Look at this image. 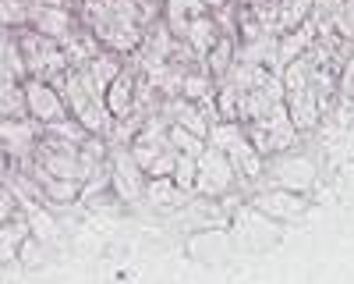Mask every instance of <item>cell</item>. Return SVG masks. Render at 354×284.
I'll list each match as a JSON object with an SVG mask.
<instances>
[{
    "instance_id": "7a4b0ae2",
    "label": "cell",
    "mask_w": 354,
    "mask_h": 284,
    "mask_svg": "<svg viewBox=\"0 0 354 284\" xmlns=\"http://www.w3.org/2000/svg\"><path fill=\"white\" fill-rule=\"evenodd\" d=\"M322 178H326V167H322L319 150H287L277 157H266V170H262V181L259 185H277V188H290V192H305L312 195Z\"/></svg>"
},
{
    "instance_id": "ac0fdd59",
    "label": "cell",
    "mask_w": 354,
    "mask_h": 284,
    "mask_svg": "<svg viewBox=\"0 0 354 284\" xmlns=\"http://www.w3.org/2000/svg\"><path fill=\"white\" fill-rule=\"evenodd\" d=\"M315 4L312 0H280L277 4V33H290V28H298L312 18Z\"/></svg>"
},
{
    "instance_id": "9c48e42d",
    "label": "cell",
    "mask_w": 354,
    "mask_h": 284,
    "mask_svg": "<svg viewBox=\"0 0 354 284\" xmlns=\"http://www.w3.org/2000/svg\"><path fill=\"white\" fill-rule=\"evenodd\" d=\"M25 93H28V110L32 118L43 125H53L61 118H71V107L64 100V89L50 78H25Z\"/></svg>"
},
{
    "instance_id": "52a82bcc",
    "label": "cell",
    "mask_w": 354,
    "mask_h": 284,
    "mask_svg": "<svg viewBox=\"0 0 354 284\" xmlns=\"http://www.w3.org/2000/svg\"><path fill=\"white\" fill-rule=\"evenodd\" d=\"M110 178H113V192L135 210L142 203V195H145V181H149V175H145V167L135 160L131 146L110 150Z\"/></svg>"
},
{
    "instance_id": "8fae6325",
    "label": "cell",
    "mask_w": 354,
    "mask_h": 284,
    "mask_svg": "<svg viewBox=\"0 0 354 284\" xmlns=\"http://www.w3.org/2000/svg\"><path fill=\"white\" fill-rule=\"evenodd\" d=\"M283 107H287V114L294 118V125L305 132V139L322 125V118H326V110H322L319 96L312 93V85H301V89H287Z\"/></svg>"
},
{
    "instance_id": "ffe728a7",
    "label": "cell",
    "mask_w": 354,
    "mask_h": 284,
    "mask_svg": "<svg viewBox=\"0 0 354 284\" xmlns=\"http://www.w3.org/2000/svg\"><path fill=\"white\" fill-rule=\"evenodd\" d=\"M170 146H174L177 153L202 157V153H205V146H209V139L198 135V132H192V128H185V125H174V121H170Z\"/></svg>"
},
{
    "instance_id": "2e32d148",
    "label": "cell",
    "mask_w": 354,
    "mask_h": 284,
    "mask_svg": "<svg viewBox=\"0 0 354 284\" xmlns=\"http://www.w3.org/2000/svg\"><path fill=\"white\" fill-rule=\"evenodd\" d=\"M124 64H128V61H124V53H113V50H103V53H96L93 61L85 64V71L93 75V82H96L100 89L106 93V89H110V82H113L117 75L124 71Z\"/></svg>"
},
{
    "instance_id": "277c9868",
    "label": "cell",
    "mask_w": 354,
    "mask_h": 284,
    "mask_svg": "<svg viewBox=\"0 0 354 284\" xmlns=\"http://www.w3.org/2000/svg\"><path fill=\"white\" fill-rule=\"evenodd\" d=\"M15 33H18V43H21L25 61H28V78H50L53 82L64 71H71L61 43H57L53 36L39 33V28H32V25H21V28H15Z\"/></svg>"
},
{
    "instance_id": "7c38bea8",
    "label": "cell",
    "mask_w": 354,
    "mask_h": 284,
    "mask_svg": "<svg viewBox=\"0 0 354 284\" xmlns=\"http://www.w3.org/2000/svg\"><path fill=\"white\" fill-rule=\"evenodd\" d=\"M61 50H64V57H68V64H71V68H85V64L93 61L96 53H103L106 46L100 43V36L93 33V28L82 21L68 39H61Z\"/></svg>"
},
{
    "instance_id": "5b68a950",
    "label": "cell",
    "mask_w": 354,
    "mask_h": 284,
    "mask_svg": "<svg viewBox=\"0 0 354 284\" xmlns=\"http://www.w3.org/2000/svg\"><path fill=\"white\" fill-rule=\"evenodd\" d=\"M248 203L255 210H262L266 217H273L277 224H298L308 217L312 210V195L305 192H290V188H277V185H259L252 195H248Z\"/></svg>"
},
{
    "instance_id": "4fadbf2b",
    "label": "cell",
    "mask_w": 354,
    "mask_h": 284,
    "mask_svg": "<svg viewBox=\"0 0 354 284\" xmlns=\"http://www.w3.org/2000/svg\"><path fill=\"white\" fill-rule=\"evenodd\" d=\"M315 36H319V21L315 18H308L298 28H290V33H280V64L287 68L290 61H298L301 53H308V46L315 43Z\"/></svg>"
},
{
    "instance_id": "6da1fadb",
    "label": "cell",
    "mask_w": 354,
    "mask_h": 284,
    "mask_svg": "<svg viewBox=\"0 0 354 284\" xmlns=\"http://www.w3.org/2000/svg\"><path fill=\"white\" fill-rule=\"evenodd\" d=\"M57 85L64 89V100L71 107V114L96 135H106L113 128V110L106 107V93L100 89V85L93 82V75H88L85 68H71L64 71L61 78H53Z\"/></svg>"
},
{
    "instance_id": "7402d4cb",
    "label": "cell",
    "mask_w": 354,
    "mask_h": 284,
    "mask_svg": "<svg viewBox=\"0 0 354 284\" xmlns=\"http://www.w3.org/2000/svg\"><path fill=\"white\" fill-rule=\"evenodd\" d=\"M312 4H315V15H330V18H333V15L347 4V0H312Z\"/></svg>"
},
{
    "instance_id": "9a60e30c",
    "label": "cell",
    "mask_w": 354,
    "mask_h": 284,
    "mask_svg": "<svg viewBox=\"0 0 354 284\" xmlns=\"http://www.w3.org/2000/svg\"><path fill=\"white\" fill-rule=\"evenodd\" d=\"M8 118H32V110H28L25 82L0 78V121H8Z\"/></svg>"
},
{
    "instance_id": "e0dca14e",
    "label": "cell",
    "mask_w": 354,
    "mask_h": 284,
    "mask_svg": "<svg viewBox=\"0 0 354 284\" xmlns=\"http://www.w3.org/2000/svg\"><path fill=\"white\" fill-rule=\"evenodd\" d=\"M4 78L8 82H25L28 78V61H25V50L18 43L15 28H4Z\"/></svg>"
},
{
    "instance_id": "5bb4252c",
    "label": "cell",
    "mask_w": 354,
    "mask_h": 284,
    "mask_svg": "<svg viewBox=\"0 0 354 284\" xmlns=\"http://www.w3.org/2000/svg\"><path fill=\"white\" fill-rule=\"evenodd\" d=\"M220 25H216V18H213V11L209 15H198V18H192L188 21V28H185V36L181 39H188L198 53H202V61H205V53H209L216 43H220Z\"/></svg>"
},
{
    "instance_id": "ba28073f",
    "label": "cell",
    "mask_w": 354,
    "mask_h": 284,
    "mask_svg": "<svg viewBox=\"0 0 354 284\" xmlns=\"http://www.w3.org/2000/svg\"><path fill=\"white\" fill-rule=\"evenodd\" d=\"M43 132H46V125L36 121V118H8V121H0V142H4V157H11L15 163L32 160Z\"/></svg>"
},
{
    "instance_id": "30bf717a",
    "label": "cell",
    "mask_w": 354,
    "mask_h": 284,
    "mask_svg": "<svg viewBox=\"0 0 354 284\" xmlns=\"http://www.w3.org/2000/svg\"><path fill=\"white\" fill-rule=\"evenodd\" d=\"M192 195L195 192H185L170 175H163V178H149V181H145V195H142L138 206H145V210L156 213V217H174Z\"/></svg>"
},
{
    "instance_id": "8992f818",
    "label": "cell",
    "mask_w": 354,
    "mask_h": 284,
    "mask_svg": "<svg viewBox=\"0 0 354 284\" xmlns=\"http://www.w3.org/2000/svg\"><path fill=\"white\" fill-rule=\"evenodd\" d=\"M238 188V170H234L230 157L216 146H205V153L198 157V178H195V195H209V199H223Z\"/></svg>"
},
{
    "instance_id": "3957f363",
    "label": "cell",
    "mask_w": 354,
    "mask_h": 284,
    "mask_svg": "<svg viewBox=\"0 0 354 284\" xmlns=\"http://www.w3.org/2000/svg\"><path fill=\"white\" fill-rule=\"evenodd\" d=\"M245 135H248V142L262 157H277V153H287V150H298L305 142V132L294 125V118L287 114L283 103H277L266 118L245 121Z\"/></svg>"
},
{
    "instance_id": "44dd1931",
    "label": "cell",
    "mask_w": 354,
    "mask_h": 284,
    "mask_svg": "<svg viewBox=\"0 0 354 284\" xmlns=\"http://www.w3.org/2000/svg\"><path fill=\"white\" fill-rule=\"evenodd\" d=\"M177 185H181L185 192H195V178H198V157H188L181 153L177 157V167H174V175H170Z\"/></svg>"
},
{
    "instance_id": "d6986e66",
    "label": "cell",
    "mask_w": 354,
    "mask_h": 284,
    "mask_svg": "<svg viewBox=\"0 0 354 284\" xmlns=\"http://www.w3.org/2000/svg\"><path fill=\"white\" fill-rule=\"evenodd\" d=\"M205 139H209V146L230 153V150L245 139V121H227V118H220V121H213V128H209V135H205Z\"/></svg>"
}]
</instances>
